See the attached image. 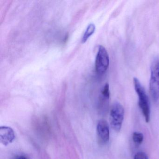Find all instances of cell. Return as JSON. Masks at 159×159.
<instances>
[{"label":"cell","instance_id":"10","mask_svg":"<svg viewBox=\"0 0 159 159\" xmlns=\"http://www.w3.org/2000/svg\"><path fill=\"white\" fill-rule=\"evenodd\" d=\"M134 159H148V157L145 152H139L135 154Z\"/></svg>","mask_w":159,"mask_h":159},{"label":"cell","instance_id":"7","mask_svg":"<svg viewBox=\"0 0 159 159\" xmlns=\"http://www.w3.org/2000/svg\"><path fill=\"white\" fill-rule=\"evenodd\" d=\"M96 27L94 24H91L87 26L82 39V43H84L86 42L90 37L94 33L95 31Z\"/></svg>","mask_w":159,"mask_h":159},{"label":"cell","instance_id":"11","mask_svg":"<svg viewBox=\"0 0 159 159\" xmlns=\"http://www.w3.org/2000/svg\"><path fill=\"white\" fill-rule=\"evenodd\" d=\"M14 159H28L24 155H18L16 156Z\"/></svg>","mask_w":159,"mask_h":159},{"label":"cell","instance_id":"8","mask_svg":"<svg viewBox=\"0 0 159 159\" xmlns=\"http://www.w3.org/2000/svg\"><path fill=\"white\" fill-rule=\"evenodd\" d=\"M133 140L134 143L137 145H140L143 142L144 135L140 132H135L133 133Z\"/></svg>","mask_w":159,"mask_h":159},{"label":"cell","instance_id":"1","mask_svg":"<svg viewBox=\"0 0 159 159\" xmlns=\"http://www.w3.org/2000/svg\"><path fill=\"white\" fill-rule=\"evenodd\" d=\"M135 90L138 96V104L146 122L150 120V107L149 100L144 87L137 78L133 79Z\"/></svg>","mask_w":159,"mask_h":159},{"label":"cell","instance_id":"2","mask_svg":"<svg viewBox=\"0 0 159 159\" xmlns=\"http://www.w3.org/2000/svg\"><path fill=\"white\" fill-rule=\"evenodd\" d=\"M124 113V108L121 104L118 102L112 104L110 112V121L111 128L116 132H120L121 129Z\"/></svg>","mask_w":159,"mask_h":159},{"label":"cell","instance_id":"5","mask_svg":"<svg viewBox=\"0 0 159 159\" xmlns=\"http://www.w3.org/2000/svg\"><path fill=\"white\" fill-rule=\"evenodd\" d=\"M97 133L98 139L102 144H106L109 140V126L107 121L99 120L97 125Z\"/></svg>","mask_w":159,"mask_h":159},{"label":"cell","instance_id":"9","mask_svg":"<svg viewBox=\"0 0 159 159\" xmlns=\"http://www.w3.org/2000/svg\"><path fill=\"white\" fill-rule=\"evenodd\" d=\"M101 95L110 98V93L109 85L108 84L106 83L102 88L101 92Z\"/></svg>","mask_w":159,"mask_h":159},{"label":"cell","instance_id":"3","mask_svg":"<svg viewBox=\"0 0 159 159\" xmlns=\"http://www.w3.org/2000/svg\"><path fill=\"white\" fill-rule=\"evenodd\" d=\"M149 91L155 102L159 99V59H155L151 67L149 80Z\"/></svg>","mask_w":159,"mask_h":159},{"label":"cell","instance_id":"6","mask_svg":"<svg viewBox=\"0 0 159 159\" xmlns=\"http://www.w3.org/2000/svg\"><path fill=\"white\" fill-rule=\"evenodd\" d=\"M15 134L11 127L3 126L0 127L1 142L4 145H9L15 139Z\"/></svg>","mask_w":159,"mask_h":159},{"label":"cell","instance_id":"4","mask_svg":"<svg viewBox=\"0 0 159 159\" xmlns=\"http://www.w3.org/2000/svg\"><path fill=\"white\" fill-rule=\"evenodd\" d=\"M110 58L107 51L102 45L98 47L95 60V69L97 73L102 75L107 71L109 66Z\"/></svg>","mask_w":159,"mask_h":159}]
</instances>
